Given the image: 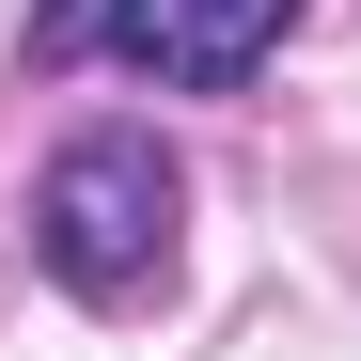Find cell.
Wrapping results in <instances>:
<instances>
[{
    "instance_id": "cell-2",
    "label": "cell",
    "mask_w": 361,
    "mask_h": 361,
    "mask_svg": "<svg viewBox=\"0 0 361 361\" xmlns=\"http://www.w3.org/2000/svg\"><path fill=\"white\" fill-rule=\"evenodd\" d=\"M283 32H298V0H47L32 16V47H110L157 94H235Z\"/></svg>"
},
{
    "instance_id": "cell-1",
    "label": "cell",
    "mask_w": 361,
    "mask_h": 361,
    "mask_svg": "<svg viewBox=\"0 0 361 361\" xmlns=\"http://www.w3.org/2000/svg\"><path fill=\"white\" fill-rule=\"evenodd\" d=\"M173 220H189V173L157 157V126H79L32 189V252L63 298H142L173 267Z\"/></svg>"
}]
</instances>
